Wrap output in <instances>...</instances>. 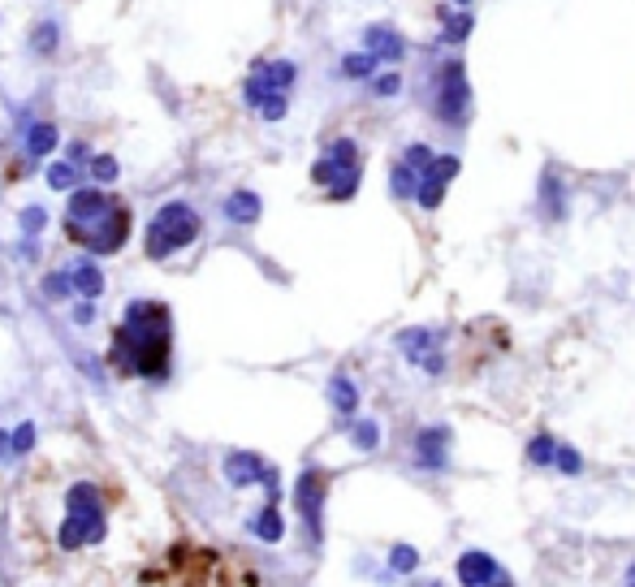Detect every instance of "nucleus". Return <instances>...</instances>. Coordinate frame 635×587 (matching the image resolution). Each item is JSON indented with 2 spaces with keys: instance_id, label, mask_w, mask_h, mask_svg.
I'll use <instances>...</instances> for the list:
<instances>
[{
  "instance_id": "nucleus-1",
  "label": "nucleus",
  "mask_w": 635,
  "mask_h": 587,
  "mask_svg": "<svg viewBox=\"0 0 635 587\" xmlns=\"http://www.w3.org/2000/svg\"><path fill=\"white\" fill-rule=\"evenodd\" d=\"M108 367L122 380H169L173 367V316L161 298L126 302L108 341Z\"/></svg>"
},
{
  "instance_id": "nucleus-2",
  "label": "nucleus",
  "mask_w": 635,
  "mask_h": 587,
  "mask_svg": "<svg viewBox=\"0 0 635 587\" xmlns=\"http://www.w3.org/2000/svg\"><path fill=\"white\" fill-rule=\"evenodd\" d=\"M66 238L74 247H82L87 255H117L126 242H130V229H134V216H130V203L104 186H74L69 191V203H66Z\"/></svg>"
},
{
  "instance_id": "nucleus-3",
  "label": "nucleus",
  "mask_w": 635,
  "mask_h": 587,
  "mask_svg": "<svg viewBox=\"0 0 635 587\" xmlns=\"http://www.w3.org/2000/svg\"><path fill=\"white\" fill-rule=\"evenodd\" d=\"M138 587H238V575L216 549L173 540L138 570Z\"/></svg>"
},
{
  "instance_id": "nucleus-4",
  "label": "nucleus",
  "mask_w": 635,
  "mask_h": 587,
  "mask_svg": "<svg viewBox=\"0 0 635 587\" xmlns=\"http://www.w3.org/2000/svg\"><path fill=\"white\" fill-rule=\"evenodd\" d=\"M108 536V510H104V492L91 480H78L66 497V522L57 531L61 549H91Z\"/></svg>"
},
{
  "instance_id": "nucleus-5",
  "label": "nucleus",
  "mask_w": 635,
  "mask_h": 587,
  "mask_svg": "<svg viewBox=\"0 0 635 587\" xmlns=\"http://www.w3.org/2000/svg\"><path fill=\"white\" fill-rule=\"evenodd\" d=\"M203 233V221L200 212L182 199H169L156 207V216L147 221V233H143V255L147 260H173L177 251H186L195 238Z\"/></svg>"
},
{
  "instance_id": "nucleus-6",
  "label": "nucleus",
  "mask_w": 635,
  "mask_h": 587,
  "mask_svg": "<svg viewBox=\"0 0 635 587\" xmlns=\"http://www.w3.org/2000/svg\"><path fill=\"white\" fill-rule=\"evenodd\" d=\"M433 117L450 130H463L471 121V82H467V66L459 57L441 61L433 74Z\"/></svg>"
},
{
  "instance_id": "nucleus-7",
  "label": "nucleus",
  "mask_w": 635,
  "mask_h": 587,
  "mask_svg": "<svg viewBox=\"0 0 635 587\" xmlns=\"http://www.w3.org/2000/svg\"><path fill=\"white\" fill-rule=\"evenodd\" d=\"M325 497H329V471L320 466H307L294 484V510H299L302 527H307V540L320 544L325 540Z\"/></svg>"
},
{
  "instance_id": "nucleus-8",
  "label": "nucleus",
  "mask_w": 635,
  "mask_h": 587,
  "mask_svg": "<svg viewBox=\"0 0 635 587\" xmlns=\"http://www.w3.org/2000/svg\"><path fill=\"white\" fill-rule=\"evenodd\" d=\"M225 480H230L234 489H264L268 501L281 505V475H277V466L264 462L260 454H247V450L225 454Z\"/></svg>"
},
{
  "instance_id": "nucleus-9",
  "label": "nucleus",
  "mask_w": 635,
  "mask_h": 587,
  "mask_svg": "<svg viewBox=\"0 0 635 587\" xmlns=\"http://www.w3.org/2000/svg\"><path fill=\"white\" fill-rule=\"evenodd\" d=\"M299 82V66L294 61H255L247 82H242V99L255 108L264 96H286Z\"/></svg>"
},
{
  "instance_id": "nucleus-10",
  "label": "nucleus",
  "mask_w": 635,
  "mask_h": 587,
  "mask_svg": "<svg viewBox=\"0 0 635 587\" xmlns=\"http://www.w3.org/2000/svg\"><path fill=\"white\" fill-rule=\"evenodd\" d=\"M415 462L424 471H445V462H450V427L445 424L419 427V436H415Z\"/></svg>"
},
{
  "instance_id": "nucleus-11",
  "label": "nucleus",
  "mask_w": 635,
  "mask_h": 587,
  "mask_svg": "<svg viewBox=\"0 0 635 587\" xmlns=\"http://www.w3.org/2000/svg\"><path fill=\"white\" fill-rule=\"evenodd\" d=\"M364 52H372L380 66H402V61H406V39H402L394 27L376 22V27L364 31Z\"/></svg>"
},
{
  "instance_id": "nucleus-12",
  "label": "nucleus",
  "mask_w": 635,
  "mask_h": 587,
  "mask_svg": "<svg viewBox=\"0 0 635 587\" xmlns=\"http://www.w3.org/2000/svg\"><path fill=\"white\" fill-rule=\"evenodd\" d=\"M398 350L415 363V367H419L428 355H436V350H441V333H436V328H402V333H398Z\"/></svg>"
},
{
  "instance_id": "nucleus-13",
  "label": "nucleus",
  "mask_w": 635,
  "mask_h": 587,
  "mask_svg": "<svg viewBox=\"0 0 635 587\" xmlns=\"http://www.w3.org/2000/svg\"><path fill=\"white\" fill-rule=\"evenodd\" d=\"M498 575H502V570H498V561H493L489 553H480V549L459 557V583L463 587H489Z\"/></svg>"
},
{
  "instance_id": "nucleus-14",
  "label": "nucleus",
  "mask_w": 635,
  "mask_h": 587,
  "mask_svg": "<svg viewBox=\"0 0 635 587\" xmlns=\"http://www.w3.org/2000/svg\"><path fill=\"white\" fill-rule=\"evenodd\" d=\"M540 212H545V221H562L567 216V182L558 177V168L540 173Z\"/></svg>"
},
{
  "instance_id": "nucleus-15",
  "label": "nucleus",
  "mask_w": 635,
  "mask_h": 587,
  "mask_svg": "<svg viewBox=\"0 0 635 587\" xmlns=\"http://www.w3.org/2000/svg\"><path fill=\"white\" fill-rule=\"evenodd\" d=\"M66 272H69V286H74V294H78V298L96 302V298L104 294V272H100V263H96V260H74Z\"/></svg>"
},
{
  "instance_id": "nucleus-16",
  "label": "nucleus",
  "mask_w": 635,
  "mask_h": 587,
  "mask_svg": "<svg viewBox=\"0 0 635 587\" xmlns=\"http://www.w3.org/2000/svg\"><path fill=\"white\" fill-rule=\"evenodd\" d=\"M436 18H441V43H467L471 31H475V13L471 9H436Z\"/></svg>"
},
{
  "instance_id": "nucleus-17",
  "label": "nucleus",
  "mask_w": 635,
  "mask_h": 587,
  "mask_svg": "<svg viewBox=\"0 0 635 587\" xmlns=\"http://www.w3.org/2000/svg\"><path fill=\"white\" fill-rule=\"evenodd\" d=\"M247 531H251L255 540H264V544H281V536H286V522H281V505H277V501H264V510H260L255 519L247 522Z\"/></svg>"
},
{
  "instance_id": "nucleus-18",
  "label": "nucleus",
  "mask_w": 635,
  "mask_h": 587,
  "mask_svg": "<svg viewBox=\"0 0 635 587\" xmlns=\"http://www.w3.org/2000/svg\"><path fill=\"white\" fill-rule=\"evenodd\" d=\"M329 402H333V411L341 419H355V411H359V385L346 372H337L333 380H329Z\"/></svg>"
},
{
  "instance_id": "nucleus-19",
  "label": "nucleus",
  "mask_w": 635,
  "mask_h": 587,
  "mask_svg": "<svg viewBox=\"0 0 635 587\" xmlns=\"http://www.w3.org/2000/svg\"><path fill=\"white\" fill-rule=\"evenodd\" d=\"M260 212H264V203H260L255 191H234V195L225 199V216H230L234 225H255Z\"/></svg>"
},
{
  "instance_id": "nucleus-20",
  "label": "nucleus",
  "mask_w": 635,
  "mask_h": 587,
  "mask_svg": "<svg viewBox=\"0 0 635 587\" xmlns=\"http://www.w3.org/2000/svg\"><path fill=\"white\" fill-rule=\"evenodd\" d=\"M57 143H61V134H57V126H52V121H35L31 130H27V160H31V164L43 160V156H48Z\"/></svg>"
},
{
  "instance_id": "nucleus-21",
  "label": "nucleus",
  "mask_w": 635,
  "mask_h": 587,
  "mask_svg": "<svg viewBox=\"0 0 635 587\" xmlns=\"http://www.w3.org/2000/svg\"><path fill=\"white\" fill-rule=\"evenodd\" d=\"M376 69H380V61H376L372 52H364V48H359V52H346V57H341V78H350V82H368Z\"/></svg>"
},
{
  "instance_id": "nucleus-22",
  "label": "nucleus",
  "mask_w": 635,
  "mask_h": 587,
  "mask_svg": "<svg viewBox=\"0 0 635 587\" xmlns=\"http://www.w3.org/2000/svg\"><path fill=\"white\" fill-rule=\"evenodd\" d=\"M415 186H419V173H415V168H406L402 160L389 168V191H394V199H415Z\"/></svg>"
},
{
  "instance_id": "nucleus-23",
  "label": "nucleus",
  "mask_w": 635,
  "mask_h": 587,
  "mask_svg": "<svg viewBox=\"0 0 635 587\" xmlns=\"http://www.w3.org/2000/svg\"><path fill=\"white\" fill-rule=\"evenodd\" d=\"M350 441H355V450L372 454V450L380 445V424H376V419H355V424H350Z\"/></svg>"
},
{
  "instance_id": "nucleus-24",
  "label": "nucleus",
  "mask_w": 635,
  "mask_h": 587,
  "mask_svg": "<svg viewBox=\"0 0 635 587\" xmlns=\"http://www.w3.org/2000/svg\"><path fill=\"white\" fill-rule=\"evenodd\" d=\"M415 203H419L424 212H436V207L445 203V186H441V182H433V177H424V173H419V186H415Z\"/></svg>"
},
{
  "instance_id": "nucleus-25",
  "label": "nucleus",
  "mask_w": 635,
  "mask_h": 587,
  "mask_svg": "<svg viewBox=\"0 0 635 587\" xmlns=\"http://www.w3.org/2000/svg\"><path fill=\"white\" fill-rule=\"evenodd\" d=\"M459 168H463L459 156H433V164L424 168V177H433V182H441V186H450V182L459 177Z\"/></svg>"
},
{
  "instance_id": "nucleus-26",
  "label": "nucleus",
  "mask_w": 635,
  "mask_h": 587,
  "mask_svg": "<svg viewBox=\"0 0 635 587\" xmlns=\"http://www.w3.org/2000/svg\"><path fill=\"white\" fill-rule=\"evenodd\" d=\"M553 450H558V441H553L549 432H540V436L528 441V462H532V466H549V462H553Z\"/></svg>"
},
{
  "instance_id": "nucleus-27",
  "label": "nucleus",
  "mask_w": 635,
  "mask_h": 587,
  "mask_svg": "<svg viewBox=\"0 0 635 587\" xmlns=\"http://www.w3.org/2000/svg\"><path fill=\"white\" fill-rule=\"evenodd\" d=\"M87 173H91V182H96V186H113L122 168H117L113 156H91V160H87Z\"/></svg>"
},
{
  "instance_id": "nucleus-28",
  "label": "nucleus",
  "mask_w": 635,
  "mask_h": 587,
  "mask_svg": "<svg viewBox=\"0 0 635 587\" xmlns=\"http://www.w3.org/2000/svg\"><path fill=\"white\" fill-rule=\"evenodd\" d=\"M48 186H52V191H74V186H78V168L69 160L48 164Z\"/></svg>"
},
{
  "instance_id": "nucleus-29",
  "label": "nucleus",
  "mask_w": 635,
  "mask_h": 587,
  "mask_svg": "<svg viewBox=\"0 0 635 587\" xmlns=\"http://www.w3.org/2000/svg\"><path fill=\"white\" fill-rule=\"evenodd\" d=\"M368 82H372V96L376 99H394L402 91V74H394V69H389V74H380V69H376Z\"/></svg>"
},
{
  "instance_id": "nucleus-30",
  "label": "nucleus",
  "mask_w": 635,
  "mask_h": 587,
  "mask_svg": "<svg viewBox=\"0 0 635 587\" xmlns=\"http://www.w3.org/2000/svg\"><path fill=\"white\" fill-rule=\"evenodd\" d=\"M419 566V553L411 549V544H394V553H389V570L394 575H411Z\"/></svg>"
},
{
  "instance_id": "nucleus-31",
  "label": "nucleus",
  "mask_w": 635,
  "mask_h": 587,
  "mask_svg": "<svg viewBox=\"0 0 635 587\" xmlns=\"http://www.w3.org/2000/svg\"><path fill=\"white\" fill-rule=\"evenodd\" d=\"M255 113H260L264 121H281V117L290 113V96H264L255 104Z\"/></svg>"
},
{
  "instance_id": "nucleus-32",
  "label": "nucleus",
  "mask_w": 635,
  "mask_h": 587,
  "mask_svg": "<svg viewBox=\"0 0 635 587\" xmlns=\"http://www.w3.org/2000/svg\"><path fill=\"white\" fill-rule=\"evenodd\" d=\"M433 147H428V143H411V147H406V156H402V164H406V168H415V173H424V168H428V164H433Z\"/></svg>"
},
{
  "instance_id": "nucleus-33",
  "label": "nucleus",
  "mask_w": 635,
  "mask_h": 587,
  "mask_svg": "<svg viewBox=\"0 0 635 587\" xmlns=\"http://www.w3.org/2000/svg\"><path fill=\"white\" fill-rule=\"evenodd\" d=\"M43 294H48V298H57V302H61V298H74L69 272H48V277H43Z\"/></svg>"
},
{
  "instance_id": "nucleus-34",
  "label": "nucleus",
  "mask_w": 635,
  "mask_h": 587,
  "mask_svg": "<svg viewBox=\"0 0 635 587\" xmlns=\"http://www.w3.org/2000/svg\"><path fill=\"white\" fill-rule=\"evenodd\" d=\"M553 466H558L562 475H579V471H584V458L575 454L570 445H558V450H553Z\"/></svg>"
},
{
  "instance_id": "nucleus-35",
  "label": "nucleus",
  "mask_w": 635,
  "mask_h": 587,
  "mask_svg": "<svg viewBox=\"0 0 635 587\" xmlns=\"http://www.w3.org/2000/svg\"><path fill=\"white\" fill-rule=\"evenodd\" d=\"M35 445V424H18L13 436H9V454H31Z\"/></svg>"
},
{
  "instance_id": "nucleus-36",
  "label": "nucleus",
  "mask_w": 635,
  "mask_h": 587,
  "mask_svg": "<svg viewBox=\"0 0 635 587\" xmlns=\"http://www.w3.org/2000/svg\"><path fill=\"white\" fill-rule=\"evenodd\" d=\"M57 22H39V27H35V48H39V52H43V57H48V52H57Z\"/></svg>"
},
{
  "instance_id": "nucleus-37",
  "label": "nucleus",
  "mask_w": 635,
  "mask_h": 587,
  "mask_svg": "<svg viewBox=\"0 0 635 587\" xmlns=\"http://www.w3.org/2000/svg\"><path fill=\"white\" fill-rule=\"evenodd\" d=\"M43 225H48L43 207H27V212H22V233H27V238H35V233H39Z\"/></svg>"
},
{
  "instance_id": "nucleus-38",
  "label": "nucleus",
  "mask_w": 635,
  "mask_h": 587,
  "mask_svg": "<svg viewBox=\"0 0 635 587\" xmlns=\"http://www.w3.org/2000/svg\"><path fill=\"white\" fill-rule=\"evenodd\" d=\"M91 320H96V307H91V302L82 298V302L74 307V325H91Z\"/></svg>"
},
{
  "instance_id": "nucleus-39",
  "label": "nucleus",
  "mask_w": 635,
  "mask_h": 587,
  "mask_svg": "<svg viewBox=\"0 0 635 587\" xmlns=\"http://www.w3.org/2000/svg\"><path fill=\"white\" fill-rule=\"evenodd\" d=\"M489 587H514V579H510V575H498V579H493Z\"/></svg>"
},
{
  "instance_id": "nucleus-40",
  "label": "nucleus",
  "mask_w": 635,
  "mask_h": 587,
  "mask_svg": "<svg viewBox=\"0 0 635 587\" xmlns=\"http://www.w3.org/2000/svg\"><path fill=\"white\" fill-rule=\"evenodd\" d=\"M4 450H9V436H4V432H0V458H4Z\"/></svg>"
},
{
  "instance_id": "nucleus-41",
  "label": "nucleus",
  "mask_w": 635,
  "mask_h": 587,
  "mask_svg": "<svg viewBox=\"0 0 635 587\" xmlns=\"http://www.w3.org/2000/svg\"><path fill=\"white\" fill-rule=\"evenodd\" d=\"M450 4H471V0H450Z\"/></svg>"
},
{
  "instance_id": "nucleus-42",
  "label": "nucleus",
  "mask_w": 635,
  "mask_h": 587,
  "mask_svg": "<svg viewBox=\"0 0 635 587\" xmlns=\"http://www.w3.org/2000/svg\"><path fill=\"white\" fill-rule=\"evenodd\" d=\"M627 587H635V566H631V583H627Z\"/></svg>"
}]
</instances>
